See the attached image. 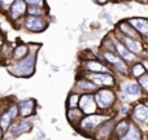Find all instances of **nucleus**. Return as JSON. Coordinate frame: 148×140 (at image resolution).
Wrapping results in <instances>:
<instances>
[{"instance_id":"nucleus-1","label":"nucleus","mask_w":148,"mask_h":140,"mask_svg":"<svg viewBox=\"0 0 148 140\" xmlns=\"http://www.w3.org/2000/svg\"><path fill=\"white\" fill-rule=\"evenodd\" d=\"M36 60H38V52L34 51L30 44V53L17 62H8L7 70L9 71V74L17 78H30L35 73Z\"/></svg>"},{"instance_id":"nucleus-2","label":"nucleus","mask_w":148,"mask_h":140,"mask_svg":"<svg viewBox=\"0 0 148 140\" xmlns=\"http://www.w3.org/2000/svg\"><path fill=\"white\" fill-rule=\"evenodd\" d=\"M109 118H112L110 114H105V113H96V114H91V115H84V118L82 120L81 125H79L78 130L79 132H82L83 135L87 136H94V134L99 130V127L108 121Z\"/></svg>"},{"instance_id":"nucleus-3","label":"nucleus","mask_w":148,"mask_h":140,"mask_svg":"<svg viewBox=\"0 0 148 140\" xmlns=\"http://www.w3.org/2000/svg\"><path fill=\"white\" fill-rule=\"evenodd\" d=\"M116 100H117V95L112 88H100L99 91L95 94V101L99 108L100 112L109 114V110L114 107Z\"/></svg>"},{"instance_id":"nucleus-4","label":"nucleus","mask_w":148,"mask_h":140,"mask_svg":"<svg viewBox=\"0 0 148 140\" xmlns=\"http://www.w3.org/2000/svg\"><path fill=\"white\" fill-rule=\"evenodd\" d=\"M17 27L23 29L29 33H43L49 26L48 17H34V16H26L21 22H18Z\"/></svg>"},{"instance_id":"nucleus-5","label":"nucleus","mask_w":148,"mask_h":140,"mask_svg":"<svg viewBox=\"0 0 148 140\" xmlns=\"http://www.w3.org/2000/svg\"><path fill=\"white\" fill-rule=\"evenodd\" d=\"M33 126H34V122L31 118H18L9 127V130L5 132V135H8L9 138H12L14 140L20 135H22V134L29 132L33 128Z\"/></svg>"},{"instance_id":"nucleus-6","label":"nucleus","mask_w":148,"mask_h":140,"mask_svg":"<svg viewBox=\"0 0 148 140\" xmlns=\"http://www.w3.org/2000/svg\"><path fill=\"white\" fill-rule=\"evenodd\" d=\"M81 74H99V73H112V69L105 62L97 59L81 61Z\"/></svg>"},{"instance_id":"nucleus-7","label":"nucleus","mask_w":148,"mask_h":140,"mask_svg":"<svg viewBox=\"0 0 148 140\" xmlns=\"http://www.w3.org/2000/svg\"><path fill=\"white\" fill-rule=\"evenodd\" d=\"M27 3L26 0H14L12 8H10L9 13H8V18L12 23H14V26L18 22L23 20V18L27 16Z\"/></svg>"},{"instance_id":"nucleus-8","label":"nucleus","mask_w":148,"mask_h":140,"mask_svg":"<svg viewBox=\"0 0 148 140\" xmlns=\"http://www.w3.org/2000/svg\"><path fill=\"white\" fill-rule=\"evenodd\" d=\"M91 82H94L100 88H113L117 84L116 76L112 73H99V74H83Z\"/></svg>"},{"instance_id":"nucleus-9","label":"nucleus","mask_w":148,"mask_h":140,"mask_svg":"<svg viewBox=\"0 0 148 140\" xmlns=\"http://www.w3.org/2000/svg\"><path fill=\"white\" fill-rule=\"evenodd\" d=\"M100 89V87H97L94 82H91L86 75L81 74V76L77 75L75 83H74V87L72 91H75L78 94L83 95V94H96Z\"/></svg>"},{"instance_id":"nucleus-10","label":"nucleus","mask_w":148,"mask_h":140,"mask_svg":"<svg viewBox=\"0 0 148 140\" xmlns=\"http://www.w3.org/2000/svg\"><path fill=\"white\" fill-rule=\"evenodd\" d=\"M78 108L83 112L84 115H91L99 113V108L95 101V94H83L81 95Z\"/></svg>"},{"instance_id":"nucleus-11","label":"nucleus","mask_w":148,"mask_h":140,"mask_svg":"<svg viewBox=\"0 0 148 140\" xmlns=\"http://www.w3.org/2000/svg\"><path fill=\"white\" fill-rule=\"evenodd\" d=\"M116 123H117L116 122V118H109L108 121H105L99 127V130L94 134L92 139L94 140H110L113 138V134H114Z\"/></svg>"},{"instance_id":"nucleus-12","label":"nucleus","mask_w":148,"mask_h":140,"mask_svg":"<svg viewBox=\"0 0 148 140\" xmlns=\"http://www.w3.org/2000/svg\"><path fill=\"white\" fill-rule=\"evenodd\" d=\"M121 88V99L127 100V99H133L135 96H139L142 92V87L139 83H135V82L131 81H126L122 82L120 84Z\"/></svg>"},{"instance_id":"nucleus-13","label":"nucleus","mask_w":148,"mask_h":140,"mask_svg":"<svg viewBox=\"0 0 148 140\" xmlns=\"http://www.w3.org/2000/svg\"><path fill=\"white\" fill-rule=\"evenodd\" d=\"M113 48H114L116 53H117L118 56H120L121 59L126 62V64H127V62L133 64V62H135L136 59H138V57H136V55L131 53V52L129 51L125 46H123V43L118 38H113Z\"/></svg>"},{"instance_id":"nucleus-14","label":"nucleus","mask_w":148,"mask_h":140,"mask_svg":"<svg viewBox=\"0 0 148 140\" xmlns=\"http://www.w3.org/2000/svg\"><path fill=\"white\" fill-rule=\"evenodd\" d=\"M17 102L20 109V118H33L35 115L36 101L34 99H23Z\"/></svg>"},{"instance_id":"nucleus-15","label":"nucleus","mask_w":148,"mask_h":140,"mask_svg":"<svg viewBox=\"0 0 148 140\" xmlns=\"http://www.w3.org/2000/svg\"><path fill=\"white\" fill-rule=\"evenodd\" d=\"M118 39L123 43V46L134 55H140L143 48H142V44L139 43L138 39H133V38H129V36H125V35H118Z\"/></svg>"},{"instance_id":"nucleus-16","label":"nucleus","mask_w":148,"mask_h":140,"mask_svg":"<svg viewBox=\"0 0 148 140\" xmlns=\"http://www.w3.org/2000/svg\"><path fill=\"white\" fill-rule=\"evenodd\" d=\"M29 53H30V44L18 43L17 46L13 48L12 57H10V60L8 62H17V61H20V60L25 59Z\"/></svg>"},{"instance_id":"nucleus-17","label":"nucleus","mask_w":148,"mask_h":140,"mask_svg":"<svg viewBox=\"0 0 148 140\" xmlns=\"http://www.w3.org/2000/svg\"><path fill=\"white\" fill-rule=\"evenodd\" d=\"M66 118L70 122V125H72L75 130H78L82 120L84 118V114L79 108H75V109H66Z\"/></svg>"},{"instance_id":"nucleus-18","label":"nucleus","mask_w":148,"mask_h":140,"mask_svg":"<svg viewBox=\"0 0 148 140\" xmlns=\"http://www.w3.org/2000/svg\"><path fill=\"white\" fill-rule=\"evenodd\" d=\"M129 23L143 36H148V20L146 18H131L129 20Z\"/></svg>"},{"instance_id":"nucleus-19","label":"nucleus","mask_w":148,"mask_h":140,"mask_svg":"<svg viewBox=\"0 0 148 140\" xmlns=\"http://www.w3.org/2000/svg\"><path fill=\"white\" fill-rule=\"evenodd\" d=\"M130 126H131V123H129L126 120H122V121H120V122H117V123H116V127H114V134H113V138H116L117 140L121 139V138H123V136L129 132Z\"/></svg>"},{"instance_id":"nucleus-20","label":"nucleus","mask_w":148,"mask_h":140,"mask_svg":"<svg viewBox=\"0 0 148 140\" xmlns=\"http://www.w3.org/2000/svg\"><path fill=\"white\" fill-rule=\"evenodd\" d=\"M133 117L136 122H147L148 121V108L143 104H139L134 108Z\"/></svg>"},{"instance_id":"nucleus-21","label":"nucleus","mask_w":148,"mask_h":140,"mask_svg":"<svg viewBox=\"0 0 148 140\" xmlns=\"http://www.w3.org/2000/svg\"><path fill=\"white\" fill-rule=\"evenodd\" d=\"M118 30L122 33V35L129 36V38L136 39V36H138V33H136V30L130 25V23H129V21H123V22L118 23Z\"/></svg>"},{"instance_id":"nucleus-22","label":"nucleus","mask_w":148,"mask_h":140,"mask_svg":"<svg viewBox=\"0 0 148 140\" xmlns=\"http://www.w3.org/2000/svg\"><path fill=\"white\" fill-rule=\"evenodd\" d=\"M49 9L47 7H29L27 8V16H34V17H48Z\"/></svg>"},{"instance_id":"nucleus-23","label":"nucleus","mask_w":148,"mask_h":140,"mask_svg":"<svg viewBox=\"0 0 148 140\" xmlns=\"http://www.w3.org/2000/svg\"><path fill=\"white\" fill-rule=\"evenodd\" d=\"M79 99H81V94L75 91H70L66 99V109H75L79 105Z\"/></svg>"},{"instance_id":"nucleus-24","label":"nucleus","mask_w":148,"mask_h":140,"mask_svg":"<svg viewBox=\"0 0 148 140\" xmlns=\"http://www.w3.org/2000/svg\"><path fill=\"white\" fill-rule=\"evenodd\" d=\"M118 140H142V138H140V131L138 130V127H136L135 125H131L129 132L126 134L123 138H121V139H118Z\"/></svg>"},{"instance_id":"nucleus-25","label":"nucleus","mask_w":148,"mask_h":140,"mask_svg":"<svg viewBox=\"0 0 148 140\" xmlns=\"http://www.w3.org/2000/svg\"><path fill=\"white\" fill-rule=\"evenodd\" d=\"M131 75L134 76V78H142V76L146 74V68L143 66V64H134L133 68H131L130 70Z\"/></svg>"},{"instance_id":"nucleus-26","label":"nucleus","mask_w":148,"mask_h":140,"mask_svg":"<svg viewBox=\"0 0 148 140\" xmlns=\"http://www.w3.org/2000/svg\"><path fill=\"white\" fill-rule=\"evenodd\" d=\"M13 3H14V0H0V12L8 14Z\"/></svg>"},{"instance_id":"nucleus-27","label":"nucleus","mask_w":148,"mask_h":140,"mask_svg":"<svg viewBox=\"0 0 148 140\" xmlns=\"http://www.w3.org/2000/svg\"><path fill=\"white\" fill-rule=\"evenodd\" d=\"M27 7H47V3L43 0H26Z\"/></svg>"},{"instance_id":"nucleus-28","label":"nucleus","mask_w":148,"mask_h":140,"mask_svg":"<svg viewBox=\"0 0 148 140\" xmlns=\"http://www.w3.org/2000/svg\"><path fill=\"white\" fill-rule=\"evenodd\" d=\"M138 82H139V84H140L142 88L146 89V91L148 92V75H147V74H144L142 78H139Z\"/></svg>"},{"instance_id":"nucleus-29","label":"nucleus","mask_w":148,"mask_h":140,"mask_svg":"<svg viewBox=\"0 0 148 140\" xmlns=\"http://www.w3.org/2000/svg\"><path fill=\"white\" fill-rule=\"evenodd\" d=\"M4 136H5V132L1 130V127H0V140H3V139H4Z\"/></svg>"},{"instance_id":"nucleus-30","label":"nucleus","mask_w":148,"mask_h":140,"mask_svg":"<svg viewBox=\"0 0 148 140\" xmlns=\"http://www.w3.org/2000/svg\"><path fill=\"white\" fill-rule=\"evenodd\" d=\"M143 66H144V68H147V69H148V61H144V62H143Z\"/></svg>"}]
</instances>
